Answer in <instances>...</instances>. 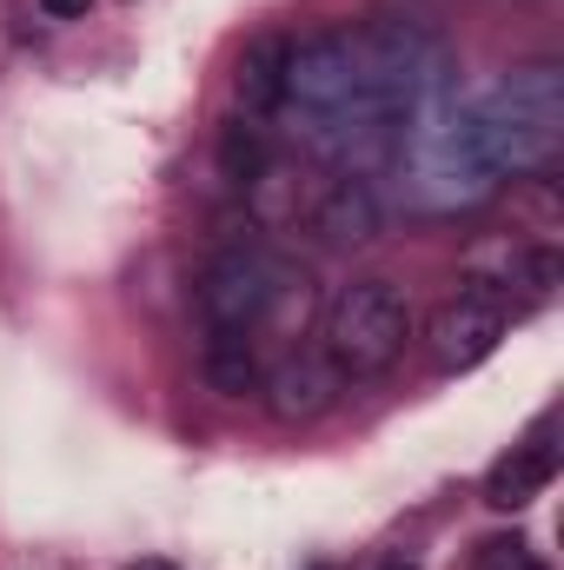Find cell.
Returning <instances> with one entry per match:
<instances>
[{"instance_id":"9c48e42d","label":"cell","mask_w":564,"mask_h":570,"mask_svg":"<svg viewBox=\"0 0 564 570\" xmlns=\"http://www.w3.org/2000/svg\"><path fill=\"white\" fill-rule=\"evenodd\" d=\"M285 60H292V40H280V33L246 40L240 73H233V94H240V107H246L253 120L280 114V100H285Z\"/></svg>"},{"instance_id":"30bf717a","label":"cell","mask_w":564,"mask_h":570,"mask_svg":"<svg viewBox=\"0 0 564 570\" xmlns=\"http://www.w3.org/2000/svg\"><path fill=\"white\" fill-rule=\"evenodd\" d=\"M200 372L220 399H253L266 365H260V338L253 332H206V352H200Z\"/></svg>"},{"instance_id":"52a82bcc","label":"cell","mask_w":564,"mask_h":570,"mask_svg":"<svg viewBox=\"0 0 564 570\" xmlns=\"http://www.w3.org/2000/svg\"><path fill=\"white\" fill-rule=\"evenodd\" d=\"M312 233L325 246H372L386 233V199L366 173H339L325 179V193L312 199Z\"/></svg>"},{"instance_id":"8fae6325","label":"cell","mask_w":564,"mask_h":570,"mask_svg":"<svg viewBox=\"0 0 564 570\" xmlns=\"http://www.w3.org/2000/svg\"><path fill=\"white\" fill-rule=\"evenodd\" d=\"M220 173L233 179V186H260L266 173H273V140H266V127L253 120V114H240V120H226L220 127Z\"/></svg>"},{"instance_id":"6da1fadb","label":"cell","mask_w":564,"mask_h":570,"mask_svg":"<svg viewBox=\"0 0 564 570\" xmlns=\"http://www.w3.org/2000/svg\"><path fill=\"white\" fill-rule=\"evenodd\" d=\"M471 127L485 159L505 173H552L564 153V73L552 60H532V67H512L498 73L478 100H471Z\"/></svg>"},{"instance_id":"9a60e30c","label":"cell","mask_w":564,"mask_h":570,"mask_svg":"<svg viewBox=\"0 0 564 570\" xmlns=\"http://www.w3.org/2000/svg\"><path fill=\"white\" fill-rule=\"evenodd\" d=\"M379 570H419V564H412V558H386Z\"/></svg>"},{"instance_id":"4fadbf2b","label":"cell","mask_w":564,"mask_h":570,"mask_svg":"<svg viewBox=\"0 0 564 570\" xmlns=\"http://www.w3.org/2000/svg\"><path fill=\"white\" fill-rule=\"evenodd\" d=\"M87 7H94V0H40L47 20H87Z\"/></svg>"},{"instance_id":"3957f363","label":"cell","mask_w":564,"mask_h":570,"mask_svg":"<svg viewBox=\"0 0 564 570\" xmlns=\"http://www.w3.org/2000/svg\"><path fill=\"white\" fill-rule=\"evenodd\" d=\"M412 338V298L392 279H352L332 292L325 305V358L339 365V379H372L386 372Z\"/></svg>"},{"instance_id":"277c9868","label":"cell","mask_w":564,"mask_h":570,"mask_svg":"<svg viewBox=\"0 0 564 570\" xmlns=\"http://www.w3.org/2000/svg\"><path fill=\"white\" fill-rule=\"evenodd\" d=\"M280 279H285V259L266 253V246H226V253H213L200 285H193L206 332H253L260 338L266 318H273Z\"/></svg>"},{"instance_id":"7c38bea8","label":"cell","mask_w":564,"mask_h":570,"mask_svg":"<svg viewBox=\"0 0 564 570\" xmlns=\"http://www.w3.org/2000/svg\"><path fill=\"white\" fill-rule=\"evenodd\" d=\"M478 570H545V564H538V551L525 538H492L478 551Z\"/></svg>"},{"instance_id":"ba28073f","label":"cell","mask_w":564,"mask_h":570,"mask_svg":"<svg viewBox=\"0 0 564 570\" xmlns=\"http://www.w3.org/2000/svg\"><path fill=\"white\" fill-rule=\"evenodd\" d=\"M552 478H558V451H552L545 438L512 444V451L485 471V504H492V511H525Z\"/></svg>"},{"instance_id":"5b68a950","label":"cell","mask_w":564,"mask_h":570,"mask_svg":"<svg viewBox=\"0 0 564 570\" xmlns=\"http://www.w3.org/2000/svg\"><path fill=\"white\" fill-rule=\"evenodd\" d=\"M505 325H512V305H505L492 285H465L458 298L438 305V318H431V332H425V352H431L438 372H471V365H485V358L498 352Z\"/></svg>"},{"instance_id":"8992f818","label":"cell","mask_w":564,"mask_h":570,"mask_svg":"<svg viewBox=\"0 0 564 570\" xmlns=\"http://www.w3.org/2000/svg\"><path fill=\"white\" fill-rule=\"evenodd\" d=\"M260 392H266V412L280 425H312V419H325L339 405L346 379H339V365L325 352H285L280 365H266Z\"/></svg>"},{"instance_id":"5bb4252c","label":"cell","mask_w":564,"mask_h":570,"mask_svg":"<svg viewBox=\"0 0 564 570\" xmlns=\"http://www.w3.org/2000/svg\"><path fill=\"white\" fill-rule=\"evenodd\" d=\"M127 570H179V564H166V558H140V564H127Z\"/></svg>"},{"instance_id":"7a4b0ae2","label":"cell","mask_w":564,"mask_h":570,"mask_svg":"<svg viewBox=\"0 0 564 570\" xmlns=\"http://www.w3.org/2000/svg\"><path fill=\"white\" fill-rule=\"evenodd\" d=\"M399 159H406V193H412L419 213H471V206H485L498 193V166L478 146L471 100L438 94L412 120Z\"/></svg>"}]
</instances>
